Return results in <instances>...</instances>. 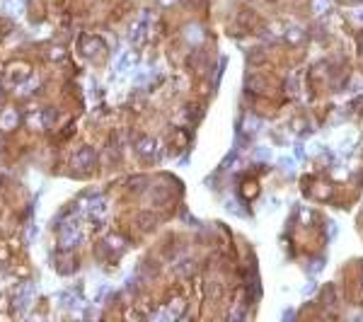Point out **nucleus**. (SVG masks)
I'll use <instances>...</instances> for the list:
<instances>
[{"label":"nucleus","instance_id":"nucleus-1","mask_svg":"<svg viewBox=\"0 0 363 322\" xmlns=\"http://www.w3.org/2000/svg\"><path fill=\"white\" fill-rule=\"evenodd\" d=\"M58 230H61V247L71 249V247H75L80 242V226L75 221H68V223L58 226Z\"/></svg>","mask_w":363,"mask_h":322},{"label":"nucleus","instance_id":"nucleus-2","mask_svg":"<svg viewBox=\"0 0 363 322\" xmlns=\"http://www.w3.org/2000/svg\"><path fill=\"white\" fill-rule=\"evenodd\" d=\"M148 29H150V12H143L141 19L131 27V32H128V41L133 44V46H138V44H143L145 37H148Z\"/></svg>","mask_w":363,"mask_h":322},{"label":"nucleus","instance_id":"nucleus-3","mask_svg":"<svg viewBox=\"0 0 363 322\" xmlns=\"http://www.w3.org/2000/svg\"><path fill=\"white\" fill-rule=\"evenodd\" d=\"M36 293V286L34 284H22L19 286V291L15 293V310H19V313H24L27 308H29V303H32V298H34Z\"/></svg>","mask_w":363,"mask_h":322},{"label":"nucleus","instance_id":"nucleus-4","mask_svg":"<svg viewBox=\"0 0 363 322\" xmlns=\"http://www.w3.org/2000/svg\"><path fill=\"white\" fill-rule=\"evenodd\" d=\"M92 162H94V151L92 148H80V151L73 155V165L78 170H88Z\"/></svg>","mask_w":363,"mask_h":322},{"label":"nucleus","instance_id":"nucleus-5","mask_svg":"<svg viewBox=\"0 0 363 322\" xmlns=\"http://www.w3.org/2000/svg\"><path fill=\"white\" fill-rule=\"evenodd\" d=\"M184 37H186V41H189V44L199 46L201 41L206 39V32H203V27H201V24H196V22H194V24H189V27L184 29Z\"/></svg>","mask_w":363,"mask_h":322},{"label":"nucleus","instance_id":"nucleus-6","mask_svg":"<svg viewBox=\"0 0 363 322\" xmlns=\"http://www.w3.org/2000/svg\"><path fill=\"white\" fill-rule=\"evenodd\" d=\"M17 121H19V116L15 109H5L2 116H0V129H2V131H10V129L17 126Z\"/></svg>","mask_w":363,"mask_h":322},{"label":"nucleus","instance_id":"nucleus-7","mask_svg":"<svg viewBox=\"0 0 363 322\" xmlns=\"http://www.w3.org/2000/svg\"><path fill=\"white\" fill-rule=\"evenodd\" d=\"M94 49H104V44H102L97 37H94V39L88 37L85 41H83V54H85V56H94V54H97Z\"/></svg>","mask_w":363,"mask_h":322},{"label":"nucleus","instance_id":"nucleus-8","mask_svg":"<svg viewBox=\"0 0 363 322\" xmlns=\"http://www.w3.org/2000/svg\"><path fill=\"white\" fill-rule=\"evenodd\" d=\"M138 153H141L143 158H153V153H155V141L141 138V141H138Z\"/></svg>","mask_w":363,"mask_h":322},{"label":"nucleus","instance_id":"nucleus-9","mask_svg":"<svg viewBox=\"0 0 363 322\" xmlns=\"http://www.w3.org/2000/svg\"><path fill=\"white\" fill-rule=\"evenodd\" d=\"M322 269H325V259H322V257H315V259H310L308 266H305V271H308V274H312V276H315L317 271H322Z\"/></svg>","mask_w":363,"mask_h":322},{"label":"nucleus","instance_id":"nucleus-10","mask_svg":"<svg viewBox=\"0 0 363 322\" xmlns=\"http://www.w3.org/2000/svg\"><path fill=\"white\" fill-rule=\"evenodd\" d=\"M2 2H5L7 12H15V15H19V12L24 10V0H2Z\"/></svg>","mask_w":363,"mask_h":322},{"label":"nucleus","instance_id":"nucleus-11","mask_svg":"<svg viewBox=\"0 0 363 322\" xmlns=\"http://www.w3.org/2000/svg\"><path fill=\"white\" fill-rule=\"evenodd\" d=\"M131 63H133V54H131V51H124L121 58H119V63H116V71H126Z\"/></svg>","mask_w":363,"mask_h":322},{"label":"nucleus","instance_id":"nucleus-12","mask_svg":"<svg viewBox=\"0 0 363 322\" xmlns=\"http://www.w3.org/2000/svg\"><path fill=\"white\" fill-rule=\"evenodd\" d=\"M303 39V32L298 29V27H288L286 29V41H290V44H298Z\"/></svg>","mask_w":363,"mask_h":322},{"label":"nucleus","instance_id":"nucleus-13","mask_svg":"<svg viewBox=\"0 0 363 322\" xmlns=\"http://www.w3.org/2000/svg\"><path fill=\"white\" fill-rule=\"evenodd\" d=\"M36 85H39V80H36V78H29L24 85H19V95H29V92L34 90Z\"/></svg>","mask_w":363,"mask_h":322},{"label":"nucleus","instance_id":"nucleus-14","mask_svg":"<svg viewBox=\"0 0 363 322\" xmlns=\"http://www.w3.org/2000/svg\"><path fill=\"white\" fill-rule=\"evenodd\" d=\"M254 158H257V160H269V158H272V151L262 146V148H257V151H254Z\"/></svg>","mask_w":363,"mask_h":322},{"label":"nucleus","instance_id":"nucleus-15","mask_svg":"<svg viewBox=\"0 0 363 322\" xmlns=\"http://www.w3.org/2000/svg\"><path fill=\"white\" fill-rule=\"evenodd\" d=\"M247 87H252V92H259L262 80H259V78H250V80H247Z\"/></svg>","mask_w":363,"mask_h":322},{"label":"nucleus","instance_id":"nucleus-16","mask_svg":"<svg viewBox=\"0 0 363 322\" xmlns=\"http://www.w3.org/2000/svg\"><path fill=\"white\" fill-rule=\"evenodd\" d=\"M225 66H228V58L223 56V58H220V63H218V73H216V82H218V80H220V78H223V71H225Z\"/></svg>","mask_w":363,"mask_h":322},{"label":"nucleus","instance_id":"nucleus-17","mask_svg":"<svg viewBox=\"0 0 363 322\" xmlns=\"http://www.w3.org/2000/svg\"><path fill=\"white\" fill-rule=\"evenodd\" d=\"M329 7V0H315V12H325Z\"/></svg>","mask_w":363,"mask_h":322},{"label":"nucleus","instance_id":"nucleus-18","mask_svg":"<svg viewBox=\"0 0 363 322\" xmlns=\"http://www.w3.org/2000/svg\"><path fill=\"white\" fill-rule=\"evenodd\" d=\"M315 291H317V281H310V284L303 288V296H312Z\"/></svg>","mask_w":363,"mask_h":322},{"label":"nucleus","instance_id":"nucleus-19","mask_svg":"<svg viewBox=\"0 0 363 322\" xmlns=\"http://www.w3.org/2000/svg\"><path fill=\"white\" fill-rule=\"evenodd\" d=\"M281 165H283V170L288 172V177H293V160H288V158H283V160H281Z\"/></svg>","mask_w":363,"mask_h":322},{"label":"nucleus","instance_id":"nucleus-20","mask_svg":"<svg viewBox=\"0 0 363 322\" xmlns=\"http://www.w3.org/2000/svg\"><path fill=\"white\" fill-rule=\"evenodd\" d=\"M295 158H298V160H305V151H303V146H300V143L295 146Z\"/></svg>","mask_w":363,"mask_h":322},{"label":"nucleus","instance_id":"nucleus-21","mask_svg":"<svg viewBox=\"0 0 363 322\" xmlns=\"http://www.w3.org/2000/svg\"><path fill=\"white\" fill-rule=\"evenodd\" d=\"M310 218H312V216H310V211H300V221H303V223H305V221H310Z\"/></svg>","mask_w":363,"mask_h":322},{"label":"nucleus","instance_id":"nucleus-22","mask_svg":"<svg viewBox=\"0 0 363 322\" xmlns=\"http://www.w3.org/2000/svg\"><path fill=\"white\" fill-rule=\"evenodd\" d=\"M293 318H295V310H286V313H283V320H293Z\"/></svg>","mask_w":363,"mask_h":322},{"label":"nucleus","instance_id":"nucleus-23","mask_svg":"<svg viewBox=\"0 0 363 322\" xmlns=\"http://www.w3.org/2000/svg\"><path fill=\"white\" fill-rule=\"evenodd\" d=\"M329 235H332V238L337 235V223H329Z\"/></svg>","mask_w":363,"mask_h":322},{"label":"nucleus","instance_id":"nucleus-24","mask_svg":"<svg viewBox=\"0 0 363 322\" xmlns=\"http://www.w3.org/2000/svg\"><path fill=\"white\" fill-rule=\"evenodd\" d=\"M354 17H356V22H363V10H356V15H354Z\"/></svg>","mask_w":363,"mask_h":322},{"label":"nucleus","instance_id":"nucleus-25","mask_svg":"<svg viewBox=\"0 0 363 322\" xmlns=\"http://www.w3.org/2000/svg\"><path fill=\"white\" fill-rule=\"evenodd\" d=\"M160 2H163V5H170V2H175V0H160Z\"/></svg>","mask_w":363,"mask_h":322},{"label":"nucleus","instance_id":"nucleus-26","mask_svg":"<svg viewBox=\"0 0 363 322\" xmlns=\"http://www.w3.org/2000/svg\"><path fill=\"white\" fill-rule=\"evenodd\" d=\"M361 46H363V41H361Z\"/></svg>","mask_w":363,"mask_h":322}]
</instances>
